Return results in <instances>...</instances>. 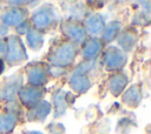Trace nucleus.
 I'll return each mask as SVG.
<instances>
[{"label":"nucleus","mask_w":151,"mask_h":134,"mask_svg":"<svg viewBox=\"0 0 151 134\" xmlns=\"http://www.w3.org/2000/svg\"><path fill=\"white\" fill-rule=\"evenodd\" d=\"M79 52V45L73 43L68 40H60L51 45L47 54V65L67 69L76 60Z\"/></svg>","instance_id":"nucleus-1"},{"label":"nucleus","mask_w":151,"mask_h":134,"mask_svg":"<svg viewBox=\"0 0 151 134\" xmlns=\"http://www.w3.org/2000/svg\"><path fill=\"white\" fill-rule=\"evenodd\" d=\"M59 13L52 4H45L38 7L31 15V27L40 33H46L58 26Z\"/></svg>","instance_id":"nucleus-2"},{"label":"nucleus","mask_w":151,"mask_h":134,"mask_svg":"<svg viewBox=\"0 0 151 134\" xmlns=\"http://www.w3.org/2000/svg\"><path fill=\"white\" fill-rule=\"evenodd\" d=\"M4 41H5V53L2 56L4 62H7L12 67L28 60L26 46L19 35L8 34Z\"/></svg>","instance_id":"nucleus-3"},{"label":"nucleus","mask_w":151,"mask_h":134,"mask_svg":"<svg viewBox=\"0 0 151 134\" xmlns=\"http://www.w3.org/2000/svg\"><path fill=\"white\" fill-rule=\"evenodd\" d=\"M127 62V54L117 46H107L101 52V65L107 72H120Z\"/></svg>","instance_id":"nucleus-4"},{"label":"nucleus","mask_w":151,"mask_h":134,"mask_svg":"<svg viewBox=\"0 0 151 134\" xmlns=\"http://www.w3.org/2000/svg\"><path fill=\"white\" fill-rule=\"evenodd\" d=\"M25 74L27 85L33 87H44L48 83V66L44 61L28 62L25 66Z\"/></svg>","instance_id":"nucleus-5"},{"label":"nucleus","mask_w":151,"mask_h":134,"mask_svg":"<svg viewBox=\"0 0 151 134\" xmlns=\"http://www.w3.org/2000/svg\"><path fill=\"white\" fill-rule=\"evenodd\" d=\"M59 26H60L61 34L66 38V40H68L73 43L81 45L87 39V34L85 32L83 22L79 20L66 18V19L61 20Z\"/></svg>","instance_id":"nucleus-6"},{"label":"nucleus","mask_w":151,"mask_h":134,"mask_svg":"<svg viewBox=\"0 0 151 134\" xmlns=\"http://www.w3.org/2000/svg\"><path fill=\"white\" fill-rule=\"evenodd\" d=\"M45 94L46 91L44 87H33L29 85H25L19 89L17 94V100L21 105V107H25L28 110L35 107L39 102H41Z\"/></svg>","instance_id":"nucleus-7"},{"label":"nucleus","mask_w":151,"mask_h":134,"mask_svg":"<svg viewBox=\"0 0 151 134\" xmlns=\"http://www.w3.org/2000/svg\"><path fill=\"white\" fill-rule=\"evenodd\" d=\"M24 76L21 73H15L0 82V101L2 102H13L17 101V94L19 89L24 86Z\"/></svg>","instance_id":"nucleus-8"},{"label":"nucleus","mask_w":151,"mask_h":134,"mask_svg":"<svg viewBox=\"0 0 151 134\" xmlns=\"http://www.w3.org/2000/svg\"><path fill=\"white\" fill-rule=\"evenodd\" d=\"M76 100V95L71 92H66L63 89H58L52 94V109H54V118H60L63 116L68 106L73 103Z\"/></svg>","instance_id":"nucleus-9"},{"label":"nucleus","mask_w":151,"mask_h":134,"mask_svg":"<svg viewBox=\"0 0 151 134\" xmlns=\"http://www.w3.org/2000/svg\"><path fill=\"white\" fill-rule=\"evenodd\" d=\"M105 25V19L100 13H91L84 16L83 26L88 38H97L98 35H100Z\"/></svg>","instance_id":"nucleus-10"},{"label":"nucleus","mask_w":151,"mask_h":134,"mask_svg":"<svg viewBox=\"0 0 151 134\" xmlns=\"http://www.w3.org/2000/svg\"><path fill=\"white\" fill-rule=\"evenodd\" d=\"M28 11L26 7H9L0 14L1 24L6 27H15L26 20Z\"/></svg>","instance_id":"nucleus-11"},{"label":"nucleus","mask_w":151,"mask_h":134,"mask_svg":"<svg viewBox=\"0 0 151 134\" xmlns=\"http://www.w3.org/2000/svg\"><path fill=\"white\" fill-rule=\"evenodd\" d=\"M116 40H117L118 47L127 54L136 47V45L138 42V32L132 26L122 28V31L119 32Z\"/></svg>","instance_id":"nucleus-12"},{"label":"nucleus","mask_w":151,"mask_h":134,"mask_svg":"<svg viewBox=\"0 0 151 134\" xmlns=\"http://www.w3.org/2000/svg\"><path fill=\"white\" fill-rule=\"evenodd\" d=\"M104 43L99 38H87L81 43V56L84 61H96L104 49Z\"/></svg>","instance_id":"nucleus-13"},{"label":"nucleus","mask_w":151,"mask_h":134,"mask_svg":"<svg viewBox=\"0 0 151 134\" xmlns=\"http://www.w3.org/2000/svg\"><path fill=\"white\" fill-rule=\"evenodd\" d=\"M67 83H68L70 88L77 94H84L92 87L90 76L87 74L80 73L76 69H73V72L70 74Z\"/></svg>","instance_id":"nucleus-14"},{"label":"nucleus","mask_w":151,"mask_h":134,"mask_svg":"<svg viewBox=\"0 0 151 134\" xmlns=\"http://www.w3.org/2000/svg\"><path fill=\"white\" fill-rule=\"evenodd\" d=\"M129 83V78L125 72H116L110 75L107 79V89L113 96H119L125 91Z\"/></svg>","instance_id":"nucleus-15"},{"label":"nucleus","mask_w":151,"mask_h":134,"mask_svg":"<svg viewBox=\"0 0 151 134\" xmlns=\"http://www.w3.org/2000/svg\"><path fill=\"white\" fill-rule=\"evenodd\" d=\"M52 112V105L47 100H42L32 109L26 112V119L31 122H44Z\"/></svg>","instance_id":"nucleus-16"},{"label":"nucleus","mask_w":151,"mask_h":134,"mask_svg":"<svg viewBox=\"0 0 151 134\" xmlns=\"http://www.w3.org/2000/svg\"><path fill=\"white\" fill-rule=\"evenodd\" d=\"M143 99L142 88L138 83H134L130 86L127 89H125L122 93V101L130 108H136L139 106L140 101Z\"/></svg>","instance_id":"nucleus-17"},{"label":"nucleus","mask_w":151,"mask_h":134,"mask_svg":"<svg viewBox=\"0 0 151 134\" xmlns=\"http://www.w3.org/2000/svg\"><path fill=\"white\" fill-rule=\"evenodd\" d=\"M122 28H123V24L119 20H112L109 24H106L100 34L101 35L100 40L103 41V43L107 45V43H111L113 40H116Z\"/></svg>","instance_id":"nucleus-18"},{"label":"nucleus","mask_w":151,"mask_h":134,"mask_svg":"<svg viewBox=\"0 0 151 134\" xmlns=\"http://www.w3.org/2000/svg\"><path fill=\"white\" fill-rule=\"evenodd\" d=\"M19 116L7 113L0 112V134H11L19 122Z\"/></svg>","instance_id":"nucleus-19"},{"label":"nucleus","mask_w":151,"mask_h":134,"mask_svg":"<svg viewBox=\"0 0 151 134\" xmlns=\"http://www.w3.org/2000/svg\"><path fill=\"white\" fill-rule=\"evenodd\" d=\"M26 42H27V46L29 49L34 51V52H38L42 48L44 43H45V38H44V34L31 28L27 33H26Z\"/></svg>","instance_id":"nucleus-20"},{"label":"nucleus","mask_w":151,"mask_h":134,"mask_svg":"<svg viewBox=\"0 0 151 134\" xmlns=\"http://www.w3.org/2000/svg\"><path fill=\"white\" fill-rule=\"evenodd\" d=\"M150 24V15L149 13H145L143 11H139L138 13H134L131 20V26H147Z\"/></svg>","instance_id":"nucleus-21"},{"label":"nucleus","mask_w":151,"mask_h":134,"mask_svg":"<svg viewBox=\"0 0 151 134\" xmlns=\"http://www.w3.org/2000/svg\"><path fill=\"white\" fill-rule=\"evenodd\" d=\"M46 129H48L50 134H65V127L60 122H51Z\"/></svg>","instance_id":"nucleus-22"},{"label":"nucleus","mask_w":151,"mask_h":134,"mask_svg":"<svg viewBox=\"0 0 151 134\" xmlns=\"http://www.w3.org/2000/svg\"><path fill=\"white\" fill-rule=\"evenodd\" d=\"M32 27H31V22H29V20L28 19H26V20H24L21 24H19L18 26H15V32H17V35H26V33L31 29Z\"/></svg>","instance_id":"nucleus-23"},{"label":"nucleus","mask_w":151,"mask_h":134,"mask_svg":"<svg viewBox=\"0 0 151 134\" xmlns=\"http://www.w3.org/2000/svg\"><path fill=\"white\" fill-rule=\"evenodd\" d=\"M7 5H9L11 7H25V5H27V1H7Z\"/></svg>","instance_id":"nucleus-24"},{"label":"nucleus","mask_w":151,"mask_h":134,"mask_svg":"<svg viewBox=\"0 0 151 134\" xmlns=\"http://www.w3.org/2000/svg\"><path fill=\"white\" fill-rule=\"evenodd\" d=\"M4 53H5V41L4 39H0V58L1 59L4 56Z\"/></svg>","instance_id":"nucleus-25"},{"label":"nucleus","mask_w":151,"mask_h":134,"mask_svg":"<svg viewBox=\"0 0 151 134\" xmlns=\"http://www.w3.org/2000/svg\"><path fill=\"white\" fill-rule=\"evenodd\" d=\"M4 71H5V62H4V60L0 58V75L4 73Z\"/></svg>","instance_id":"nucleus-26"},{"label":"nucleus","mask_w":151,"mask_h":134,"mask_svg":"<svg viewBox=\"0 0 151 134\" xmlns=\"http://www.w3.org/2000/svg\"><path fill=\"white\" fill-rule=\"evenodd\" d=\"M25 134H44L41 132H38V130H27Z\"/></svg>","instance_id":"nucleus-27"}]
</instances>
